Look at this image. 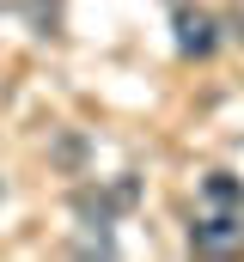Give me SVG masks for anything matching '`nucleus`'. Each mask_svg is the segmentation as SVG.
<instances>
[{
	"label": "nucleus",
	"instance_id": "obj_1",
	"mask_svg": "<svg viewBox=\"0 0 244 262\" xmlns=\"http://www.w3.org/2000/svg\"><path fill=\"white\" fill-rule=\"evenodd\" d=\"M189 244H195V250H208V256L244 250V213H220V220H201V226H189Z\"/></svg>",
	"mask_w": 244,
	"mask_h": 262
},
{
	"label": "nucleus",
	"instance_id": "obj_2",
	"mask_svg": "<svg viewBox=\"0 0 244 262\" xmlns=\"http://www.w3.org/2000/svg\"><path fill=\"white\" fill-rule=\"evenodd\" d=\"M214 43H220L214 18H208L201 6H177V49H183V55L201 61V55H214Z\"/></svg>",
	"mask_w": 244,
	"mask_h": 262
},
{
	"label": "nucleus",
	"instance_id": "obj_3",
	"mask_svg": "<svg viewBox=\"0 0 244 262\" xmlns=\"http://www.w3.org/2000/svg\"><path fill=\"white\" fill-rule=\"evenodd\" d=\"M208 201H220V207H244V189L226 177V171H214V177H208Z\"/></svg>",
	"mask_w": 244,
	"mask_h": 262
}]
</instances>
